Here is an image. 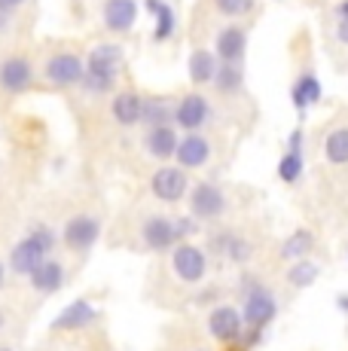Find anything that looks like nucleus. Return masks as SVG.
I'll return each mask as SVG.
<instances>
[{
	"label": "nucleus",
	"mask_w": 348,
	"mask_h": 351,
	"mask_svg": "<svg viewBox=\"0 0 348 351\" xmlns=\"http://www.w3.org/2000/svg\"><path fill=\"white\" fill-rule=\"evenodd\" d=\"M150 128L159 125H171L174 123V104L169 98H144V119Z\"/></svg>",
	"instance_id": "nucleus-23"
},
{
	"label": "nucleus",
	"mask_w": 348,
	"mask_h": 351,
	"mask_svg": "<svg viewBox=\"0 0 348 351\" xmlns=\"http://www.w3.org/2000/svg\"><path fill=\"white\" fill-rule=\"evenodd\" d=\"M22 3H25V0H0V10H3V12H12V10H18Z\"/></svg>",
	"instance_id": "nucleus-34"
},
{
	"label": "nucleus",
	"mask_w": 348,
	"mask_h": 351,
	"mask_svg": "<svg viewBox=\"0 0 348 351\" xmlns=\"http://www.w3.org/2000/svg\"><path fill=\"white\" fill-rule=\"evenodd\" d=\"M312 247H314V235L309 232V229H297V232L287 235V241L281 245V260H287V263L306 260Z\"/></svg>",
	"instance_id": "nucleus-22"
},
{
	"label": "nucleus",
	"mask_w": 348,
	"mask_h": 351,
	"mask_svg": "<svg viewBox=\"0 0 348 351\" xmlns=\"http://www.w3.org/2000/svg\"><path fill=\"white\" fill-rule=\"evenodd\" d=\"M0 351H12V348H0Z\"/></svg>",
	"instance_id": "nucleus-41"
},
{
	"label": "nucleus",
	"mask_w": 348,
	"mask_h": 351,
	"mask_svg": "<svg viewBox=\"0 0 348 351\" xmlns=\"http://www.w3.org/2000/svg\"><path fill=\"white\" fill-rule=\"evenodd\" d=\"M43 260H46V254L37 247V241H31L28 235H25V239L18 241L16 247H12V254H10V269H12L16 275H31Z\"/></svg>",
	"instance_id": "nucleus-19"
},
{
	"label": "nucleus",
	"mask_w": 348,
	"mask_h": 351,
	"mask_svg": "<svg viewBox=\"0 0 348 351\" xmlns=\"http://www.w3.org/2000/svg\"><path fill=\"white\" fill-rule=\"evenodd\" d=\"M208 333L214 336L217 342H238L245 333V321H242V312L236 306H214L211 315H208Z\"/></svg>",
	"instance_id": "nucleus-6"
},
{
	"label": "nucleus",
	"mask_w": 348,
	"mask_h": 351,
	"mask_svg": "<svg viewBox=\"0 0 348 351\" xmlns=\"http://www.w3.org/2000/svg\"><path fill=\"white\" fill-rule=\"evenodd\" d=\"M3 275H6V272H3V263H0V287H3Z\"/></svg>",
	"instance_id": "nucleus-39"
},
{
	"label": "nucleus",
	"mask_w": 348,
	"mask_h": 351,
	"mask_svg": "<svg viewBox=\"0 0 348 351\" xmlns=\"http://www.w3.org/2000/svg\"><path fill=\"white\" fill-rule=\"evenodd\" d=\"M214 6L223 16H245V12L253 10V0H214Z\"/></svg>",
	"instance_id": "nucleus-31"
},
{
	"label": "nucleus",
	"mask_w": 348,
	"mask_h": 351,
	"mask_svg": "<svg viewBox=\"0 0 348 351\" xmlns=\"http://www.w3.org/2000/svg\"><path fill=\"white\" fill-rule=\"evenodd\" d=\"M214 86H217L220 95H238L245 86V71L242 64H220L217 77H214Z\"/></svg>",
	"instance_id": "nucleus-25"
},
{
	"label": "nucleus",
	"mask_w": 348,
	"mask_h": 351,
	"mask_svg": "<svg viewBox=\"0 0 348 351\" xmlns=\"http://www.w3.org/2000/svg\"><path fill=\"white\" fill-rule=\"evenodd\" d=\"M336 40H339V43H348V22L336 25Z\"/></svg>",
	"instance_id": "nucleus-35"
},
{
	"label": "nucleus",
	"mask_w": 348,
	"mask_h": 351,
	"mask_svg": "<svg viewBox=\"0 0 348 351\" xmlns=\"http://www.w3.org/2000/svg\"><path fill=\"white\" fill-rule=\"evenodd\" d=\"M339 306H343V312H348V296H339Z\"/></svg>",
	"instance_id": "nucleus-38"
},
{
	"label": "nucleus",
	"mask_w": 348,
	"mask_h": 351,
	"mask_svg": "<svg viewBox=\"0 0 348 351\" xmlns=\"http://www.w3.org/2000/svg\"><path fill=\"white\" fill-rule=\"evenodd\" d=\"M0 330H3V312H0Z\"/></svg>",
	"instance_id": "nucleus-40"
},
{
	"label": "nucleus",
	"mask_w": 348,
	"mask_h": 351,
	"mask_svg": "<svg viewBox=\"0 0 348 351\" xmlns=\"http://www.w3.org/2000/svg\"><path fill=\"white\" fill-rule=\"evenodd\" d=\"M28 278H31V287H34L37 293H55V290L64 285V266L55 260V256H52V260L46 256Z\"/></svg>",
	"instance_id": "nucleus-18"
},
{
	"label": "nucleus",
	"mask_w": 348,
	"mask_h": 351,
	"mask_svg": "<svg viewBox=\"0 0 348 351\" xmlns=\"http://www.w3.org/2000/svg\"><path fill=\"white\" fill-rule=\"evenodd\" d=\"M110 113H113V119H116L119 125H125V128L138 125L140 119H144V98H140L138 92H132V89L119 92V95L113 98V104H110Z\"/></svg>",
	"instance_id": "nucleus-17"
},
{
	"label": "nucleus",
	"mask_w": 348,
	"mask_h": 351,
	"mask_svg": "<svg viewBox=\"0 0 348 351\" xmlns=\"http://www.w3.org/2000/svg\"><path fill=\"white\" fill-rule=\"evenodd\" d=\"M150 190L159 202H180L186 193H190V180H186L184 168L165 165L150 178Z\"/></svg>",
	"instance_id": "nucleus-8"
},
{
	"label": "nucleus",
	"mask_w": 348,
	"mask_h": 351,
	"mask_svg": "<svg viewBox=\"0 0 348 351\" xmlns=\"http://www.w3.org/2000/svg\"><path fill=\"white\" fill-rule=\"evenodd\" d=\"M180 168H202L208 165L211 159V144L202 132H186L177 144V153H174Z\"/></svg>",
	"instance_id": "nucleus-12"
},
{
	"label": "nucleus",
	"mask_w": 348,
	"mask_h": 351,
	"mask_svg": "<svg viewBox=\"0 0 348 351\" xmlns=\"http://www.w3.org/2000/svg\"><path fill=\"white\" fill-rule=\"evenodd\" d=\"M318 275H321V269L314 260H297L287 269V281H290L293 287H312L314 281H318Z\"/></svg>",
	"instance_id": "nucleus-27"
},
{
	"label": "nucleus",
	"mask_w": 348,
	"mask_h": 351,
	"mask_svg": "<svg viewBox=\"0 0 348 351\" xmlns=\"http://www.w3.org/2000/svg\"><path fill=\"white\" fill-rule=\"evenodd\" d=\"M226 211V195L214 184L202 180L190 190V217L196 220H217Z\"/></svg>",
	"instance_id": "nucleus-4"
},
{
	"label": "nucleus",
	"mask_w": 348,
	"mask_h": 351,
	"mask_svg": "<svg viewBox=\"0 0 348 351\" xmlns=\"http://www.w3.org/2000/svg\"><path fill=\"white\" fill-rule=\"evenodd\" d=\"M98 235H101V223H98L95 217H89V214H77V217L68 220L62 239L71 251H89L98 241Z\"/></svg>",
	"instance_id": "nucleus-9"
},
{
	"label": "nucleus",
	"mask_w": 348,
	"mask_h": 351,
	"mask_svg": "<svg viewBox=\"0 0 348 351\" xmlns=\"http://www.w3.org/2000/svg\"><path fill=\"white\" fill-rule=\"evenodd\" d=\"M180 134L174 132V125H159V128H147L144 134V150L156 159H171L177 153Z\"/></svg>",
	"instance_id": "nucleus-16"
},
{
	"label": "nucleus",
	"mask_w": 348,
	"mask_h": 351,
	"mask_svg": "<svg viewBox=\"0 0 348 351\" xmlns=\"http://www.w3.org/2000/svg\"><path fill=\"white\" fill-rule=\"evenodd\" d=\"M196 223H199L196 217H177L174 220V232H177V239H186V235L196 232Z\"/></svg>",
	"instance_id": "nucleus-32"
},
{
	"label": "nucleus",
	"mask_w": 348,
	"mask_h": 351,
	"mask_svg": "<svg viewBox=\"0 0 348 351\" xmlns=\"http://www.w3.org/2000/svg\"><path fill=\"white\" fill-rule=\"evenodd\" d=\"M208 119H211V104L199 92L184 95L177 101V107H174V125L186 128V132H202L208 125Z\"/></svg>",
	"instance_id": "nucleus-5"
},
{
	"label": "nucleus",
	"mask_w": 348,
	"mask_h": 351,
	"mask_svg": "<svg viewBox=\"0 0 348 351\" xmlns=\"http://www.w3.org/2000/svg\"><path fill=\"white\" fill-rule=\"evenodd\" d=\"M324 156L330 165H348V128H333L324 141Z\"/></svg>",
	"instance_id": "nucleus-26"
},
{
	"label": "nucleus",
	"mask_w": 348,
	"mask_h": 351,
	"mask_svg": "<svg viewBox=\"0 0 348 351\" xmlns=\"http://www.w3.org/2000/svg\"><path fill=\"white\" fill-rule=\"evenodd\" d=\"M6 28H10V12H3V10H0V34H3Z\"/></svg>",
	"instance_id": "nucleus-37"
},
{
	"label": "nucleus",
	"mask_w": 348,
	"mask_h": 351,
	"mask_svg": "<svg viewBox=\"0 0 348 351\" xmlns=\"http://www.w3.org/2000/svg\"><path fill=\"white\" fill-rule=\"evenodd\" d=\"M28 239H31V241H37V247H40V251H43L46 256H49V254H52V247H55V232H52L49 226H37V229H31Z\"/></svg>",
	"instance_id": "nucleus-29"
},
{
	"label": "nucleus",
	"mask_w": 348,
	"mask_h": 351,
	"mask_svg": "<svg viewBox=\"0 0 348 351\" xmlns=\"http://www.w3.org/2000/svg\"><path fill=\"white\" fill-rule=\"evenodd\" d=\"M147 10H150V16L156 19V31H153V40L156 43H162V40H169L174 34V10L165 0H147Z\"/></svg>",
	"instance_id": "nucleus-24"
},
{
	"label": "nucleus",
	"mask_w": 348,
	"mask_h": 351,
	"mask_svg": "<svg viewBox=\"0 0 348 351\" xmlns=\"http://www.w3.org/2000/svg\"><path fill=\"white\" fill-rule=\"evenodd\" d=\"M321 95H324V89H321V83H318V77H314V73H303V77L293 83V92H290L293 104H297L299 110H306V107L318 104Z\"/></svg>",
	"instance_id": "nucleus-21"
},
{
	"label": "nucleus",
	"mask_w": 348,
	"mask_h": 351,
	"mask_svg": "<svg viewBox=\"0 0 348 351\" xmlns=\"http://www.w3.org/2000/svg\"><path fill=\"white\" fill-rule=\"evenodd\" d=\"M217 56L208 49H192L190 52V80L196 86H205V83H214V77H217Z\"/></svg>",
	"instance_id": "nucleus-20"
},
{
	"label": "nucleus",
	"mask_w": 348,
	"mask_h": 351,
	"mask_svg": "<svg viewBox=\"0 0 348 351\" xmlns=\"http://www.w3.org/2000/svg\"><path fill=\"white\" fill-rule=\"evenodd\" d=\"M278 178L284 180V184H297V180L303 178V153L287 150L284 156H281V162H278Z\"/></svg>",
	"instance_id": "nucleus-28"
},
{
	"label": "nucleus",
	"mask_w": 348,
	"mask_h": 351,
	"mask_svg": "<svg viewBox=\"0 0 348 351\" xmlns=\"http://www.w3.org/2000/svg\"><path fill=\"white\" fill-rule=\"evenodd\" d=\"M86 62L73 52H58L46 62V80L55 86H83Z\"/></svg>",
	"instance_id": "nucleus-7"
},
{
	"label": "nucleus",
	"mask_w": 348,
	"mask_h": 351,
	"mask_svg": "<svg viewBox=\"0 0 348 351\" xmlns=\"http://www.w3.org/2000/svg\"><path fill=\"white\" fill-rule=\"evenodd\" d=\"M98 318V308L92 306L89 300H73L71 306L62 308L55 321H52V330H83L89 324H95Z\"/></svg>",
	"instance_id": "nucleus-15"
},
{
	"label": "nucleus",
	"mask_w": 348,
	"mask_h": 351,
	"mask_svg": "<svg viewBox=\"0 0 348 351\" xmlns=\"http://www.w3.org/2000/svg\"><path fill=\"white\" fill-rule=\"evenodd\" d=\"M245 285V306H242V321L247 324V330H263L266 324H272V318L278 315V302L260 281H242Z\"/></svg>",
	"instance_id": "nucleus-2"
},
{
	"label": "nucleus",
	"mask_w": 348,
	"mask_h": 351,
	"mask_svg": "<svg viewBox=\"0 0 348 351\" xmlns=\"http://www.w3.org/2000/svg\"><path fill=\"white\" fill-rule=\"evenodd\" d=\"M31 83H34V67H31L28 58L12 56L0 64V89L3 92L18 95V92H25Z\"/></svg>",
	"instance_id": "nucleus-11"
},
{
	"label": "nucleus",
	"mask_w": 348,
	"mask_h": 351,
	"mask_svg": "<svg viewBox=\"0 0 348 351\" xmlns=\"http://www.w3.org/2000/svg\"><path fill=\"white\" fill-rule=\"evenodd\" d=\"M140 239L150 251H169L177 241V232H174V220L169 217H147L144 226H140Z\"/></svg>",
	"instance_id": "nucleus-14"
},
{
	"label": "nucleus",
	"mask_w": 348,
	"mask_h": 351,
	"mask_svg": "<svg viewBox=\"0 0 348 351\" xmlns=\"http://www.w3.org/2000/svg\"><path fill=\"white\" fill-rule=\"evenodd\" d=\"M123 64V49L113 43H101L92 49V56L86 58V77H83V89L92 95H104L116 86V73Z\"/></svg>",
	"instance_id": "nucleus-1"
},
{
	"label": "nucleus",
	"mask_w": 348,
	"mask_h": 351,
	"mask_svg": "<svg viewBox=\"0 0 348 351\" xmlns=\"http://www.w3.org/2000/svg\"><path fill=\"white\" fill-rule=\"evenodd\" d=\"M245 49H247V34L238 25L223 28L214 40V56H217L220 64H242Z\"/></svg>",
	"instance_id": "nucleus-10"
},
{
	"label": "nucleus",
	"mask_w": 348,
	"mask_h": 351,
	"mask_svg": "<svg viewBox=\"0 0 348 351\" xmlns=\"http://www.w3.org/2000/svg\"><path fill=\"white\" fill-rule=\"evenodd\" d=\"M229 241H232V232H214V235H211V251L226 254V247H229Z\"/></svg>",
	"instance_id": "nucleus-33"
},
{
	"label": "nucleus",
	"mask_w": 348,
	"mask_h": 351,
	"mask_svg": "<svg viewBox=\"0 0 348 351\" xmlns=\"http://www.w3.org/2000/svg\"><path fill=\"white\" fill-rule=\"evenodd\" d=\"M171 269L180 281L186 285H199L208 272V254L196 245H177L171 254Z\"/></svg>",
	"instance_id": "nucleus-3"
},
{
	"label": "nucleus",
	"mask_w": 348,
	"mask_h": 351,
	"mask_svg": "<svg viewBox=\"0 0 348 351\" xmlns=\"http://www.w3.org/2000/svg\"><path fill=\"white\" fill-rule=\"evenodd\" d=\"M336 16H339V22H348V0H343V3L336 6Z\"/></svg>",
	"instance_id": "nucleus-36"
},
{
	"label": "nucleus",
	"mask_w": 348,
	"mask_h": 351,
	"mask_svg": "<svg viewBox=\"0 0 348 351\" xmlns=\"http://www.w3.org/2000/svg\"><path fill=\"white\" fill-rule=\"evenodd\" d=\"M251 245L242 239V235H232V241H229V247H226V256H229L232 263H247L251 260Z\"/></svg>",
	"instance_id": "nucleus-30"
},
{
	"label": "nucleus",
	"mask_w": 348,
	"mask_h": 351,
	"mask_svg": "<svg viewBox=\"0 0 348 351\" xmlns=\"http://www.w3.org/2000/svg\"><path fill=\"white\" fill-rule=\"evenodd\" d=\"M138 22V0H107L104 3V28L113 34L132 31Z\"/></svg>",
	"instance_id": "nucleus-13"
}]
</instances>
